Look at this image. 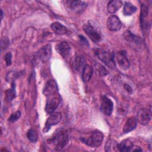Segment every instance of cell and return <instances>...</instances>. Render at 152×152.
Returning a JSON list of instances; mask_svg holds the SVG:
<instances>
[{"label": "cell", "instance_id": "obj_1", "mask_svg": "<svg viewBox=\"0 0 152 152\" xmlns=\"http://www.w3.org/2000/svg\"><path fill=\"white\" fill-rule=\"evenodd\" d=\"M103 140V134L99 131L91 132L88 135L81 137L80 140L87 145L95 148L100 146Z\"/></svg>", "mask_w": 152, "mask_h": 152}, {"label": "cell", "instance_id": "obj_2", "mask_svg": "<svg viewBox=\"0 0 152 152\" xmlns=\"http://www.w3.org/2000/svg\"><path fill=\"white\" fill-rule=\"evenodd\" d=\"M69 141V136L66 131L60 129L54 135L51 142L55 145V149L56 151L62 150L66 145Z\"/></svg>", "mask_w": 152, "mask_h": 152}, {"label": "cell", "instance_id": "obj_3", "mask_svg": "<svg viewBox=\"0 0 152 152\" xmlns=\"http://www.w3.org/2000/svg\"><path fill=\"white\" fill-rule=\"evenodd\" d=\"M95 55L97 58L105 64L109 68L113 69L115 67V55L103 49H96L94 50Z\"/></svg>", "mask_w": 152, "mask_h": 152}, {"label": "cell", "instance_id": "obj_4", "mask_svg": "<svg viewBox=\"0 0 152 152\" xmlns=\"http://www.w3.org/2000/svg\"><path fill=\"white\" fill-rule=\"evenodd\" d=\"M83 28L86 34L93 42L97 43L100 41L102 38L100 30L90 21L84 24L83 25Z\"/></svg>", "mask_w": 152, "mask_h": 152}, {"label": "cell", "instance_id": "obj_5", "mask_svg": "<svg viewBox=\"0 0 152 152\" xmlns=\"http://www.w3.org/2000/svg\"><path fill=\"white\" fill-rule=\"evenodd\" d=\"M60 103V98L56 93L48 97L46 105H45V111L48 114H52L58 107Z\"/></svg>", "mask_w": 152, "mask_h": 152}, {"label": "cell", "instance_id": "obj_6", "mask_svg": "<svg viewBox=\"0 0 152 152\" xmlns=\"http://www.w3.org/2000/svg\"><path fill=\"white\" fill-rule=\"evenodd\" d=\"M113 108V103L112 101L106 96H102L100 110L102 112V113L106 116H110L112 113Z\"/></svg>", "mask_w": 152, "mask_h": 152}, {"label": "cell", "instance_id": "obj_7", "mask_svg": "<svg viewBox=\"0 0 152 152\" xmlns=\"http://www.w3.org/2000/svg\"><path fill=\"white\" fill-rule=\"evenodd\" d=\"M62 119V115L59 112L52 113L47 119L45 126L43 128V131L44 132H47L50 129L52 126L58 124Z\"/></svg>", "mask_w": 152, "mask_h": 152}, {"label": "cell", "instance_id": "obj_8", "mask_svg": "<svg viewBox=\"0 0 152 152\" xmlns=\"http://www.w3.org/2000/svg\"><path fill=\"white\" fill-rule=\"evenodd\" d=\"M151 119V112L150 109L143 108L138 110L137 120L142 125H147Z\"/></svg>", "mask_w": 152, "mask_h": 152}, {"label": "cell", "instance_id": "obj_9", "mask_svg": "<svg viewBox=\"0 0 152 152\" xmlns=\"http://www.w3.org/2000/svg\"><path fill=\"white\" fill-rule=\"evenodd\" d=\"M107 28L112 31H118L122 27V23L119 18L115 15H111L107 20Z\"/></svg>", "mask_w": 152, "mask_h": 152}, {"label": "cell", "instance_id": "obj_10", "mask_svg": "<svg viewBox=\"0 0 152 152\" xmlns=\"http://www.w3.org/2000/svg\"><path fill=\"white\" fill-rule=\"evenodd\" d=\"M52 54L51 46L50 45H46L42 47L37 52L36 58L42 62H46L50 58Z\"/></svg>", "mask_w": 152, "mask_h": 152}, {"label": "cell", "instance_id": "obj_11", "mask_svg": "<svg viewBox=\"0 0 152 152\" xmlns=\"http://www.w3.org/2000/svg\"><path fill=\"white\" fill-rule=\"evenodd\" d=\"M115 58L119 66L123 70H126L129 67V62L126 56L125 51L118 52L116 55Z\"/></svg>", "mask_w": 152, "mask_h": 152}, {"label": "cell", "instance_id": "obj_12", "mask_svg": "<svg viewBox=\"0 0 152 152\" xmlns=\"http://www.w3.org/2000/svg\"><path fill=\"white\" fill-rule=\"evenodd\" d=\"M58 86L55 81L53 80H49L45 84L43 90V93L44 95L48 97L56 94Z\"/></svg>", "mask_w": 152, "mask_h": 152}, {"label": "cell", "instance_id": "obj_13", "mask_svg": "<svg viewBox=\"0 0 152 152\" xmlns=\"http://www.w3.org/2000/svg\"><path fill=\"white\" fill-rule=\"evenodd\" d=\"M148 7L145 4H142L141 6L140 24L142 30H146L148 28Z\"/></svg>", "mask_w": 152, "mask_h": 152}, {"label": "cell", "instance_id": "obj_14", "mask_svg": "<svg viewBox=\"0 0 152 152\" xmlns=\"http://www.w3.org/2000/svg\"><path fill=\"white\" fill-rule=\"evenodd\" d=\"M65 2L67 8L74 11H80L86 7V4L81 1H66Z\"/></svg>", "mask_w": 152, "mask_h": 152}, {"label": "cell", "instance_id": "obj_15", "mask_svg": "<svg viewBox=\"0 0 152 152\" xmlns=\"http://www.w3.org/2000/svg\"><path fill=\"white\" fill-rule=\"evenodd\" d=\"M55 49L59 55H61L64 58H65L69 54L71 51V47L67 42H62L56 45Z\"/></svg>", "mask_w": 152, "mask_h": 152}, {"label": "cell", "instance_id": "obj_16", "mask_svg": "<svg viewBox=\"0 0 152 152\" xmlns=\"http://www.w3.org/2000/svg\"><path fill=\"white\" fill-rule=\"evenodd\" d=\"M137 125V118L134 116H131L126 121L124 127H123V132L126 134L129 132L134 130Z\"/></svg>", "mask_w": 152, "mask_h": 152}, {"label": "cell", "instance_id": "obj_17", "mask_svg": "<svg viewBox=\"0 0 152 152\" xmlns=\"http://www.w3.org/2000/svg\"><path fill=\"white\" fill-rule=\"evenodd\" d=\"M134 147V144L130 139H125L118 144V151L122 152L131 151Z\"/></svg>", "mask_w": 152, "mask_h": 152}, {"label": "cell", "instance_id": "obj_18", "mask_svg": "<svg viewBox=\"0 0 152 152\" xmlns=\"http://www.w3.org/2000/svg\"><path fill=\"white\" fill-rule=\"evenodd\" d=\"M122 2L119 0H113L108 2L107 5V10L110 14H115L122 7Z\"/></svg>", "mask_w": 152, "mask_h": 152}, {"label": "cell", "instance_id": "obj_19", "mask_svg": "<svg viewBox=\"0 0 152 152\" xmlns=\"http://www.w3.org/2000/svg\"><path fill=\"white\" fill-rule=\"evenodd\" d=\"M93 73V70L92 67L86 64L83 68L82 71V80L84 82L88 81L92 77Z\"/></svg>", "mask_w": 152, "mask_h": 152}, {"label": "cell", "instance_id": "obj_20", "mask_svg": "<svg viewBox=\"0 0 152 152\" xmlns=\"http://www.w3.org/2000/svg\"><path fill=\"white\" fill-rule=\"evenodd\" d=\"M50 27L52 30L58 34H64L67 31L66 27L59 22H54L52 23Z\"/></svg>", "mask_w": 152, "mask_h": 152}, {"label": "cell", "instance_id": "obj_21", "mask_svg": "<svg viewBox=\"0 0 152 152\" xmlns=\"http://www.w3.org/2000/svg\"><path fill=\"white\" fill-rule=\"evenodd\" d=\"M137 7L129 2H126L124 6L123 13L125 15H131L137 11Z\"/></svg>", "mask_w": 152, "mask_h": 152}, {"label": "cell", "instance_id": "obj_22", "mask_svg": "<svg viewBox=\"0 0 152 152\" xmlns=\"http://www.w3.org/2000/svg\"><path fill=\"white\" fill-rule=\"evenodd\" d=\"M123 36L126 41L130 42H135V43H138L141 40L140 37H138V36L134 34L129 30H127L124 31V33H123Z\"/></svg>", "mask_w": 152, "mask_h": 152}, {"label": "cell", "instance_id": "obj_23", "mask_svg": "<svg viewBox=\"0 0 152 152\" xmlns=\"http://www.w3.org/2000/svg\"><path fill=\"white\" fill-rule=\"evenodd\" d=\"M118 143L113 140H108L105 145L104 150L107 152H113L118 151Z\"/></svg>", "mask_w": 152, "mask_h": 152}, {"label": "cell", "instance_id": "obj_24", "mask_svg": "<svg viewBox=\"0 0 152 152\" xmlns=\"http://www.w3.org/2000/svg\"><path fill=\"white\" fill-rule=\"evenodd\" d=\"M84 58L81 55H77L74 59L73 66L75 70L79 71L84 65Z\"/></svg>", "mask_w": 152, "mask_h": 152}, {"label": "cell", "instance_id": "obj_25", "mask_svg": "<svg viewBox=\"0 0 152 152\" xmlns=\"http://www.w3.org/2000/svg\"><path fill=\"white\" fill-rule=\"evenodd\" d=\"M94 67L96 72L99 76L104 77L108 74V72L106 70V69L103 65L99 63H96L94 65Z\"/></svg>", "mask_w": 152, "mask_h": 152}, {"label": "cell", "instance_id": "obj_26", "mask_svg": "<svg viewBox=\"0 0 152 152\" xmlns=\"http://www.w3.org/2000/svg\"><path fill=\"white\" fill-rule=\"evenodd\" d=\"M27 137L30 141L32 142H36L38 140V134L36 130L33 129H30L27 133Z\"/></svg>", "mask_w": 152, "mask_h": 152}, {"label": "cell", "instance_id": "obj_27", "mask_svg": "<svg viewBox=\"0 0 152 152\" xmlns=\"http://www.w3.org/2000/svg\"><path fill=\"white\" fill-rule=\"evenodd\" d=\"M7 98L9 100H13L16 96V92L15 90V84L14 82L12 83V86L11 88H9L6 91Z\"/></svg>", "mask_w": 152, "mask_h": 152}, {"label": "cell", "instance_id": "obj_28", "mask_svg": "<svg viewBox=\"0 0 152 152\" xmlns=\"http://www.w3.org/2000/svg\"><path fill=\"white\" fill-rule=\"evenodd\" d=\"M21 72H15V71H11L10 72H8L6 77V80L8 82H13L14 80H15L17 78L19 77L20 75Z\"/></svg>", "mask_w": 152, "mask_h": 152}, {"label": "cell", "instance_id": "obj_29", "mask_svg": "<svg viewBox=\"0 0 152 152\" xmlns=\"http://www.w3.org/2000/svg\"><path fill=\"white\" fill-rule=\"evenodd\" d=\"M10 45V40L7 37H2L1 42V52L7 49L8 46Z\"/></svg>", "mask_w": 152, "mask_h": 152}, {"label": "cell", "instance_id": "obj_30", "mask_svg": "<svg viewBox=\"0 0 152 152\" xmlns=\"http://www.w3.org/2000/svg\"><path fill=\"white\" fill-rule=\"evenodd\" d=\"M21 116V112L20 110H17L14 113H12L11 116L8 118V121L10 122H14L17 121Z\"/></svg>", "mask_w": 152, "mask_h": 152}, {"label": "cell", "instance_id": "obj_31", "mask_svg": "<svg viewBox=\"0 0 152 152\" xmlns=\"http://www.w3.org/2000/svg\"><path fill=\"white\" fill-rule=\"evenodd\" d=\"M4 59L7 65H10L12 63V55L10 52L7 53L5 54L4 56Z\"/></svg>", "mask_w": 152, "mask_h": 152}, {"label": "cell", "instance_id": "obj_32", "mask_svg": "<svg viewBox=\"0 0 152 152\" xmlns=\"http://www.w3.org/2000/svg\"><path fill=\"white\" fill-rule=\"evenodd\" d=\"M125 89L126 90V91H127L128 92H130V93H131V92H132V89H131V87H130L129 85H128V84H125Z\"/></svg>", "mask_w": 152, "mask_h": 152}, {"label": "cell", "instance_id": "obj_33", "mask_svg": "<svg viewBox=\"0 0 152 152\" xmlns=\"http://www.w3.org/2000/svg\"><path fill=\"white\" fill-rule=\"evenodd\" d=\"M1 16H2H2H3V12H2V10H1Z\"/></svg>", "mask_w": 152, "mask_h": 152}]
</instances>
